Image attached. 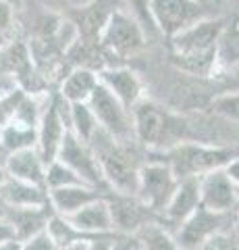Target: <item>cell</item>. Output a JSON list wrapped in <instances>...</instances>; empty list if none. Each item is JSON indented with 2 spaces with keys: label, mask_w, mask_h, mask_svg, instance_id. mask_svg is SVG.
<instances>
[{
  "label": "cell",
  "mask_w": 239,
  "mask_h": 250,
  "mask_svg": "<svg viewBox=\"0 0 239 250\" xmlns=\"http://www.w3.org/2000/svg\"><path fill=\"white\" fill-rule=\"evenodd\" d=\"M98 121L88 103L83 104H69V131L77 136L81 142L90 144L94 134L98 131Z\"/></svg>",
  "instance_id": "obj_26"
},
{
  "label": "cell",
  "mask_w": 239,
  "mask_h": 250,
  "mask_svg": "<svg viewBox=\"0 0 239 250\" xmlns=\"http://www.w3.org/2000/svg\"><path fill=\"white\" fill-rule=\"evenodd\" d=\"M112 217V231L117 236L133 238L137 231L150 223H163V217L148 208L137 196H125V194L110 192L106 196Z\"/></svg>",
  "instance_id": "obj_12"
},
{
  "label": "cell",
  "mask_w": 239,
  "mask_h": 250,
  "mask_svg": "<svg viewBox=\"0 0 239 250\" xmlns=\"http://www.w3.org/2000/svg\"><path fill=\"white\" fill-rule=\"evenodd\" d=\"M135 244L140 250H183L175 240V233L163 223H150L135 233Z\"/></svg>",
  "instance_id": "obj_24"
},
{
  "label": "cell",
  "mask_w": 239,
  "mask_h": 250,
  "mask_svg": "<svg viewBox=\"0 0 239 250\" xmlns=\"http://www.w3.org/2000/svg\"><path fill=\"white\" fill-rule=\"evenodd\" d=\"M200 202L214 213H235L239 210V188L225 169H217L200 177Z\"/></svg>",
  "instance_id": "obj_14"
},
{
  "label": "cell",
  "mask_w": 239,
  "mask_h": 250,
  "mask_svg": "<svg viewBox=\"0 0 239 250\" xmlns=\"http://www.w3.org/2000/svg\"><path fill=\"white\" fill-rule=\"evenodd\" d=\"M98 73L86 67H73L67 75L60 77L58 96L67 104H83L92 98V94L98 88Z\"/></svg>",
  "instance_id": "obj_19"
},
{
  "label": "cell",
  "mask_w": 239,
  "mask_h": 250,
  "mask_svg": "<svg viewBox=\"0 0 239 250\" xmlns=\"http://www.w3.org/2000/svg\"><path fill=\"white\" fill-rule=\"evenodd\" d=\"M150 21L154 31L166 40L208 17L202 0H150Z\"/></svg>",
  "instance_id": "obj_7"
},
{
  "label": "cell",
  "mask_w": 239,
  "mask_h": 250,
  "mask_svg": "<svg viewBox=\"0 0 239 250\" xmlns=\"http://www.w3.org/2000/svg\"><path fill=\"white\" fill-rule=\"evenodd\" d=\"M135 250H140V248H137V246H135Z\"/></svg>",
  "instance_id": "obj_44"
},
{
  "label": "cell",
  "mask_w": 239,
  "mask_h": 250,
  "mask_svg": "<svg viewBox=\"0 0 239 250\" xmlns=\"http://www.w3.org/2000/svg\"><path fill=\"white\" fill-rule=\"evenodd\" d=\"M210 111L227 121L239 123V94H221L210 103Z\"/></svg>",
  "instance_id": "obj_28"
},
{
  "label": "cell",
  "mask_w": 239,
  "mask_h": 250,
  "mask_svg": "<svg viewBox=\"0 0 239 250\" xmlns=\"http://www.w3.org/2000/svg\"><path fill=\"white\" fill-rule=\"evenodd\" d=\"M52 213L50 205L46 207H6L4 205V221L11 225L17 242H25L48 229V221Z\"/></svg>",
  "instance_id": "obj_17"
},
{
  "label": "cell",
  "mask_w": 239,
  "mask_h": 250,
  "mask_svg": "<svg viewBox=\"0 0 239 250\" xmlns=\"http://www.w3.org/2000/svg\"><path fill=\"white\" fill-rule=\"evenodd\" d=\"M0 42H2V38H0ZM0 46H2V44H0Z\"/></svg>",
  "instance_id": "obj_43"
},
{
  "label": "cell",
  "mask_w": 239,
  "mask_h": 250,
  "mask_svg": "<svg viewBox=\"0 0 239 250\" xmlns=\"http://www.w3.org/2000/svg\"><path fill=\"white\" fill-rule=\"evenodd\" d=\"M177 186H179V179L175 177L171 167L160 161L148 159L140 169L135 196L148 208L163 217V210L166 208L168 200L173 198Z\"/></svg>",
  "instance_id": "obj_10"
},
{
  "label": "cell",
  "mask_w": 239,
  "mask_h": 250,
  "mask_svg": "<svg viewBox=\"0 0 239 250\" xmlns=\"http://www.w3.org/2000/svg\"><path fill=\"white\" fill-rule=\"evenodd\" d=\"M225 171H227V175L231 177V182H233V184L239 188V159L231 161L229 165L225 167Z\"/></svg>",
  "instance_id": "obj_36"
},
{
  "label": "cell",
  "mask_w": 239,
  "mask_h": 250,
  "mask_svg": "<svg viewBox=\"0 0 239 250\" xmlns=\"http://www.w3.org/2000/svg\"><path fill=\"white\" fill-rule=\"evenodd\" d=\"M88 246L90 244H71V246H67L63 250H88Z\"/></svg>",
  "instance_id": "obj_39"
},
{
  "label": "cell",
  "mask_w": 239,
  "mask_h": 250,
  "mask_svg": "<svg viewBox=\"0 0 239 250\" xmlns=\"http://www.w3.org/2000/svg\"><path fill=\"white\" fill-rule=\"evenodd\" d=\"M200 250H239V238L235 233V228L229 231L217 233V236L208 240Z\"/></svg>",
  "instance_id": "obj_30"
},
{
  "label": "cell",
  "mask_w": 239,
  "mask_h": 250,
  "mask_svg": "<svg viewBox=\"0 0 239 250\" xmlns=\"http://www.w3.org/2000/svg\"><path fill=\"white\" fill-rule=\"evenodd\" d=\"M135 238H129V236H121L119 240L112 242V248L110 250H135Z\"/></svg>",
  "instance_id": "obj_35"
},
{
  "label": "cell",
  "mask_w": 239,
  "mask_h": 250,
  "mask_svg": "<svg viewBox=\"0 0 239 250\" xmlns=\"http://www.w3.org/2000/svg\"><path fill=\"white\" fill-rule=\"evenodd\" d=\"M13 6L6 4L4 0H0V38L4 34H9L13 27Z\"/></svg>",
  "instance_id": "obj_33"
},
{
  "label": "cell",
  "mask_w": 239,
  "mask_h": 250,
  "mask_svg": "<svg viewBox=\"0 0 239 250\" xmlns=\"http://www.w3.org/2000/svg\"><path fill=\"white\" fill-rule=\"evenodd\" d=\"M125 9V0H88L86 4L79 6H67L60 15L73 27L77 42L96 46L100 44V36L112 19V15Z\"/></svg>",
  "instance_id": "obj_5"
},
{
  "label": "cell",
  "mask_w": 239,
  "mask_h": 250,
  "mask_svg": "<svg viewBox=\"0 0 239 250\" xmlns=\"http://www.w3.org/2000/svg\"><path fill=\"white\" fill-rule=\"evenodd\" d=\"M239 65V13L227 19L219 40V69Z\"/></svg>",
  "instance_id": "obj_25"
},
{
  "label": "cell",
  "mask_w": 239,
  "mask_h": 250,
  "mask_svg": "<svg viewBox=\"0 0 239 250\" xmlns=\"http://www.w3.org/2000/svg\"><path fill=\"white\" fill-rule=\"evenodd\" d=\"M104 196H106L104 192H100L92 186H71V188H60V190H50L48 205L55 215L71 217L77 210L88 207L90 202L104 198Z\"/></svg>",
  "instance_id": "obj_18"
},
{
  "label": "cell",
  "mask_w": 239,
  "mask_h": 250,
  "mask_svg": "<svg viewBox=\"0 0 239 250\" xmlns=\"http://www.w3.org/2000/svg\"><path fill=\"white\" fill-rule=\"evenodd\" d=\"M109 196V194H106ZM104 198H98L94 202H90L88 207H83L81 210H77L71 217H65L69 223L75 225L77 229L92 233V236H109L112 231V217H110V208L109 202Z\"/></svg>",
  "instance_id": "obj_20"
},
{
  "label": "cell",
  "mask_w": 239,
  "mask_h": 250,
  "mask_svg": "<svg viewBox=\"0 0 239 250\" xmlns=\"http://www.w3.org/2000/svg\"><path fill=\"white\" fill-rule=\"evenodd\" d=\"M98 82L129 111H133V106L144 100V83L140 75L129 67H106L98 71Z\"/></svg>",
  "instance_id": "obj_15"
},
{
  "label": "cell",
  "mask_w": 239,
  "mask_h": 250,
  "mask_svg": "<svg viewBox=\"0 0 239 250\" xmlns=\"http://www.w3.org/2000/svg\"><path fill=\"white\" fill-rule=\"evenodd\" d=\"M146 42H148L146 40V29L133 15L127 13V9L114 13L109 25L104 27L102 36H100L102 50L106 52V57L114 61H127L140 54L146 48Z\"/></svg>",
  "instance_id": "obj_6"
},
{
  "label": "cell",
  "mask_w": 239,
  "mask_h": 250,
  "mask_svg": "<svg viewBox=\"0 0 239 250\" xmlns=\"http://www.w3.org/2000/svg\"><path fill=\"white\" fill-rule=\"evenodd\" d=\"M4 2H6V4H11L13 9H19V6L23 4V0H4Z\"/></svg>",
  "instance_id": "obj_40"
},
{
  "label": "cell",
  "mask_w": 239,
  "mask_h": 250,
  "mask_svg": "<svg viewBox=\"0 0 239 250\" xmlns=\"http://www.w3.org/2000/svg\"><path fill=\"white\" fill-rule=\"evenodd\" d=\"M227 19L206 17L168 40V61L183 73L210 77L219 71V40Z\"/></svg>",
  "instance_id": "obj_1"
},
{
  "label": "cell",
  "mask_w": 239,
  "mask_h": 250,
  "mask_svg": "<svg viewBox=\"0 0 239 250\" xmlns=\"http://www.w3.org/2000/svg\"><path fill=\"white\" fill-rule=\"evenodd\" d=\"M36 142H37L36 127H27V125L11 121L6 127L0 129V165L4 167L6 159L15 152L36 148Z\"/></svg>",
  "instance_id": "obj_23"
},
{
  "label": "cell",
  "mask_w": 239,
  "mask_h": 250,
  "mask_svg": "<svg viewBox=\"0 0 239 250\" xmlns=\"http://www.w3.org/2000/svg\"><path fill=\"white\" fill-rule=\"evenodd\" d=\"M148 159L171 167L179 179H200L217 169H225L231 161L239 159V148L214 142H183L165 152H148Z\"/></svg>",
  "instance_id": "obj_4"
},
{
  "label": "cell",
  "mask_w": 239,
  "mask_h": 250,
  "mask_svg": "<svg viewBox=\"0 0 239 250\" xmlns=\"http://www.w3.org/2000/svg\"><path fill=\"white\" fill-rule=\"evenodd\" d=\"M56 159L60 163H65L69 169H73L88 186L96 188V190L104 192V194L112 192L109 188V184H106L104 175H102V169H100V165H98V159H96L94 150L90 148V144L81 142L77 136H73L71 131H67Z\"/></svg>",
  "instance_id": "obj_13"
},
{
  "label": "cell",
  "mask_w": 239,
  "mask_h": 250,
  "mask_svg": "<svg viewBox=\"0 0 239 250\" xmlns=\"http://www.w3.org/2000/svg\"><path fill=\"white\" fill-rule=\"evenodd\" d=\"M0 202L6 207H46L48 205V190L6 177L0 184Z\"/></svg>",
  "instance_id": "obj_22"
},
{
  "label": "cell",
  "mask_w": 239,
  "mask_h": 250,
  "mask_svg": "<svg viewBox=\"0 0 239 250\" xmlns=\"http://www.w3.org/2000/svg\"><path fill=\"white\" fill-rule=\"evenodd\" d=\"M235 233H237V238H239V210H237V221H235Z\"/></svg>",
  "instance_id": "obj_42"
},
{
  "label": "cell",
  "mask_w": 239,
  "mask_h": 250,
  "mask_svg": "<svg viewBox=\"0 0 239 250\" xmlns=\"http://www.w3.org/2000/svg\"><path fill=\"white\" fill-rule=\"evenodd\" d=\"M67 131H69V104L58 96V92H55L48 96L42 119L37 123L36 150L42 156V161L46 165L56 161Z\"/></svg>",
  "instance_id": "obj_9"
},
{
  "label": "cell",
  "mask_w": 239,
  "mask_h": 250,
  "mask_svg": "<svg viewBox=\"0 0 239 250\" xmlns=\"http://www.w3.org/2000/svg\"><path fill=\"white\" fill-rule=\"evenodd\" d=\"M21 248V242H17V240H15V242H9V244H2V246H0V250H19Z\"/></svg>",
  "instance_id": "obj_38"
},
{
  "label": "cell",
  "mask_w": 239,
  "mask_h": 250,
  "mask_svg": "<svg viewBox=\"0 0 239 250\" xmlns=\"http://www.w3.org/2000/svg\"><path fill=\"white\" fill-rule=\"evenodd\" d=\"M200 207H202V202H200V179H181L173 198L168 200L166 208L163 210V225L175 231Z\"/></svg>",
  "instance_id": "obj_16"
},
{
  "label": "cell",
  "mask_w": 239,
  "mask_h": 250,
  "mask_svg": "<svg viewBox=\"0 0 239 250\" xmlns=\"http://www.w3.org/2000/svg\"><path fill=\"white\" fill-rule=\"evenodd\" d=\"M19 250H58V246L55 244V240L50 238L48 231H42V233H37V236H34V238L21 242Z\"/></svg>",
  "instance_id": "obj_31"
},
{
  "label": "cell",
  "mask_w": 239,
  "mask_h": 250,
  "mask_svg": "<svg viewBox=\"0 0 239 250\" xmlns=\"http://www.w3.org/2000/svg\"><path fill=\"white\" fill-rule=\"evenodd\" d=\"M235 221H237V210L235 213H214V210L200 207L173 233H175L177 244L183 250H200L217 233L233 229Z\"/></svg>",
  "instance_id": "obj_8"
},
{
  "label": "cell",
  "mask_w": 239,
  "mask_h": 250,
  "mask_svg": "<svg viewBox=\"0 0 239 250\" xmlns=\"http://www.w3.org/2000/svg\"><path fill=\"white\" fill-rule=\"evenodd\" d=\"M125 4L133 9V17L142 23V27L148 25L150 31H154L152 21H150V11H148L150 9V0H125Z\"/></svg>",
  "instance_id": "obj_32"
},
{
  "label": "cell",
  "mask_w": 239,
  "mask_h": 250,
  "mask_svg": "<svg viewBox=\"0 0 239 250\" xmlns=\"http://www.w3.org/2000/svg\"><path fill=\"white\" fill-rule=\"evenodd\" d=\"M17 238H15V231L9 223L4 221V217L0 219V246L2 244H9V242H15Z\"/></svg>",
  "instance_id": "obj_34"
},
{
  "label": "cell",
  "mask_w": 239,
  "mask_h": 250,
  "mask_svg": "<svg viewBox=\"0 0 239 250\" xmlns=\"http://www.w3.org/2000/svg\"><path fill=\"white\" fill-rule=\"evenodd\" d=\"M88 104L96 117L98 127L102 131H106L117 142H135L131 111L123 106L102 83H98V88L92 94Z\"/></svg>",
  "instance_id": "obj_11"
},
{
  "label": "cell",
  "mask_w": 239,
  "mask_h": 250,
  "mask_svg": "<svg viewBox=\"0 0 239 250\" xmlns=\"http://www.w3.org/2000/svg\"><path fill=\"white\" fill-rule=\"evenodd\" d=\"M23 96H25V92L21 88H15L0 96V129L6 127L15 119V113H17V106Z\"/></svg>",
  "instance_id": "obj_29"
},
{
  "label": "cell",
  "mask_w": 239,
  "mask_h": 250,
  "mask_svg": "<svg viewBox=\"0 0 239 250\" xmlns=\"http://www.w3.org/2000/svg\"><path fill=\"white\" fill-rule=\"evenodd\" d=\"M133 136L146 152H165L183 142H200L189 123L152 100L144 98L131 111Z\"/></svg>",
  "instance_id": "obj_3"
},
{
  "label": "cell",
  "mask_w": 239,
  "mask_h": 250,
  "mask_svg": "<svg viewBox=\"0 0 239 250\" xmlns=\"http://www.w3.org/2000/svg\"><path fill=\"white\" fill-rule=\"evenodd\" d=\"M4 173H6V177L19 179V182H27V184L46 188L44 186V182H46V163L42 161V156L37 154L36 148L11 154L4 163Z\"/></svg>",
  "instance_id": "obj_21"
},
{
  "label": "cell",
  "mask_w": 239,
  "mask_h": 250,
  "mask_svg": "<svg viewBox=\"0 0 239 250\" xmlns=\"http://www.w3.org/2000/svg\"><path fill=\"white\" fill-rule=\"evenodd\" d=\"M119 240V238H117ZM114 240H100V242H92L88 246V250H110Z\"/></svg>",
  "instance_id": "obj_37"
},
{
  "label": "cell",
  "mask_w": 239,
  "mask_h": 250,
  "mask_svg": "<svg viewBox=\"0 0 239 250\" xmlns=\"http://www.w3.org/2000/svg\"><path fill=\"white\" fill-rule=\"evenodd\" d=\"M46 190H60V188H71V186H88L83 179L75 173L73 169H69L65 163L58 159L52 161L50 165H46Z\"/></svg>",
  "instance_id": "obj_27"
},
{
  "label": "cell",
  "mask_w": 239,
  "mask_h": 250,
  "mask_svg": "<svg viewBox=\"0 0 239 250\" xmlns=\"http://www.w3.org/2000/svg\"><path fill=\"white\" fill-rule=\"evenodd\" d=\"M102 175L112 192L135 196L140 169L148 161V152L137 142H117L106 131L98 129L90 142Z\"/></svg>",
  "instance_id": "obj_2"
},
{
  "label": "cell",
  "mask_w": 239,
  "mask_h": 250,
  "mask_svg": "<svg viewBox=\"0 0 239 250\" xmlns=\"http://www.w3.org/2000/svg\"><path fill=\"white\" fill-rule=\"evenodd\" d=\"M4 179H6V173H4V167H2V165H0V184H2V182H4Z\"/></svg>",
  "instance_id": "obj_41"
}]
</instances>
